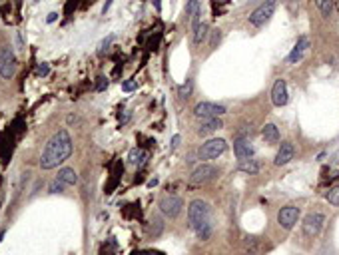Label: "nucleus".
Instances as JSON below:
<instances>
[{"mask_svg":"<svg viewBox=\"0 0 339 255\" xmlns=\"http://www.w3.org/2000/svg\"><path fill=\"white\" fill-rule=\"evenodd\" d=\"M70 154H72V138H70L66 130H60L46 144L44 152L40 156V167L42 169H52V167L66 162Z\"/></svg>","mask_w":339,"mask_h":255,"instance_id":"1","label":"nucleus"},{"mask_svg":"<svg viewBox=\"0 0 339 255\" xmlns=\"http://www.w3.org/2000/svg\"><path fill=\"white\" fill-rule=\"evenodd\" d=\"M188 221L190 228L196 230L198 237L205 241L212 235V225H210V206L202 200H194L188 208Z\"/></svg>","mask_w":339,"mask_h":255,"instance_id":"2","label":"nucleus"},{"mask_svg":"<svg viewBox=\"0 0 339 255\" xmlns=\"http://www.w3.org/2000/svg\"><path fill=\"white\" fill-rule=\"evenodd\" d=\"M275 8H277V0H264V2L249 14V24H251V26H264V24L273 16Z\"/></svg>","mask_w":339,"mask_h":255,"instance_id":"3","label":"nucleus"},{"mask_svg":"<svg viewBox=\"0 0 339 255\" xmlns=\"http://www.w3.org/2000/svg\"><path fill=\"white\" fill-rule=\"evenodd\" d=\"M16 74V54L12 48L2 46L0 48V76L4 80H10Z\"/></svg>","mask_w":339,"mask_h":255,"instance_id":"4","label":"nucleus"},{"mask_svg":"<svg viewBox=\"0 0 339 255\" xmlns=\"http://www.w3.org/2000/svg\"><path fill=\"white\" fill-rule=\"evenodd\" d=\"M74 184H78V174L72 167H62L58 172V178L48 186V191L50 193H60L64 187L74 186Z\"/></svg>","mask_w":339,"mask_h":255,"instance_id":"5","label":"nucleus"},{"mask_svg":"<svg viewBox=\"0 0 339 255\" xmlns=\"http://www.w3.org/2000/svg\"><path fill=\"white\" fill-rule=\"evenodd\" d=\"M226 150H227L226 139L212 138V139H207L202 148H200V158H202V160H216V158L222 156Z\"/></svg>","mask_w":339,"mask_h":255,"instance_id":"6","label":"nucleus"},{"mask_svg":"<svg viewBox=\"0 0 339 255\" xmlns=\"http://www.w3.org/2000/svg\"><path fill=\"white\" fill-rule=\"evenodd\" d=\"M227 110L226 106H222V104H214V102H200V104H196V108H194V114L198 118H202V120H207V118H220L224 116Z\"/></svg>","mask_w":339,"mask_h":255,"instance_id":"7","label":"nucleus"},{"mask_svg":"<svg viewBox=\"0 0 339 255\" xmlns=\"http://www.w3.org/2000/svg\"><path fill=\"white\" fill-rule=\"evenodd\" d=\"M158 208L166 217H178L181 208H184V202H181L180 197H176V195H164L160 200Z\"/></svg>","mask_w":339,"mask_h":255,"instance_id":"8","label":"nucleus"},{"mask_svg":"<svg viewBox=\"0 0 339 255\" xmlns=\"http://www.w3.org/2000/svg\"><path fill=\"white\" fill-rule=\"evenodd\" d=\"M323 223H325V215L323 213H309L303 219V233L307 237H316L317 233L321 232Z\"/></svg>","mask_w":339,"mask_h":255,"instance_id":"9","label":"nucleus"},{"mask_svg":"<svg viewBox=\"0 0 339 255\" xmlns=\"http://www.w3.org/2000/svg\"><path fill=\"white\" fill-rule=\"evenodd\" d=\"M299 219V208L295 206H288V208H281L277 213V223L283 228V230H292Z\"/></svg>","mask_w":339,"mask_h":255,"instance_id":"10","label":"nucleus"},{"mask_svg":"<svg viewBox=\"0 0 339 255\" xmlns=\"http://www.w3.org/2000/svg\"><path fill=\"white\" fill-rule=\"evenodd\" d=\"M216 176H218V169H216L214 165L202 163V165H198V167L192 172V176H190V182H192V184H205V182L214 180Z\"/></svg>","mask_w":339,"mask_h":255,"instance_id":"11","label":"nucleus"},{"mask_svg":"<svg viewBox=\"0 0 339 255\" xmlns=\"http://www.w3.org/2000/svg\"><path fill=\"white\" fill-rule=\"evenodd\" d=\"M288 100H290V96H288V84H285L283 78H279V80H275V84L271 88V102L281 108V106L288 104Z\"/></svg>","mask_w":339,"mask_h":255,"instance_id":"12","label":"nucleus"},{"mask_svg":"<svg viewBox=\"0 0 339 255\" xmlns=\"http://www.w3.org/2000/svg\"><path fill=\"white\" fill-rule=\"evenodd\" d=\"M295 156V148L292 141H283L281 146H279V150H277V154H275V160L273 163L275 165H285V163H290L294 160Z\"/></svg>","mask_w":339,"mask_h":255,"instance_id":"13","label":"nucleus"},{"mask_svg":"<svg viewBox=\"0 0 339 255\" xmlns=\"http://www.w3.org/2000/svg\"><path fill=\"white\" fill-rule=\"evenodd\" d=\"M233 154H236V158L238 160H249L251 156H253V146H251V141L248 138H240L236 139V144H233Z\"/></svg>","mask_w":339,"mask_h":255,"instance_id":"14","label":"nucleus"},{"mask_svg":"<svg viewBox=\"0 0 339 255\" xmlns=\"http://www.w3.org/2000/svg\"><path fill=\"white\" fill-rule=\"evenodd\" d=\"M307 48H309V38H307V36H299V40L295 42L292 54L288 56V62H290V64H297V62L303 58V54L307 52Z\"/></svg>","mask_w":339,"mask_h":255,"instance_id":"15","label":"nucleus"},{"mask_svg":"<svg viewBox=\"0 0 339 255\" xmlns=\"http://www.w3.org/2000/svg\"><path fill=\"white\" fill-rule=\"evenodd\" d=\"M222 128V120L220 118H207V120H202L200 128H198V134H212L216 130Z\"/></svg>","mask_w":339,"mask_h":255,"instance_id":"16","label":"nucleus"},{"mask_svg":"<svg viewBox=\"0 0 339 255\" xmlns=\"http://www.w3.org/2000/svg\"><path fill=\"white\" fill-rule=\"evenodd\" d=\"M262 136L268 144H277L279 141V130L275 124H266L264 130H262Z\"/></svg>","mask_w":339,"mask_h":255,"instance_id":"17","label":"nucleus"},{"mask_svg":"<svg viewBox=\"0 0 339 255\" xmlns=\"http://www.w3.org/2000/svg\"><path fill=\"white\" fill-rule=\"evenodd\" d=\"M316 6L319 8L321 16L329 18L333 14V8H335V0H316Z\"/></svg>","mask_w":339,"mask_h":255,"instance_id":"18","label":"nucleus"},{"mask_svg":"<svg viewBox=\"0 0 339 255\" xmlns=\"http://www.w3.org/2000/svg\"><path fill=\"white\" fill-rule=\"evenodd\" d=\"M128 160H130V163H134V165H144L146 163V160H148V154L142 150V148H134L132 152H130V156H128Z\"/></svg>","mask_w":339,"mask_h":255,"instance_id":"19","label":"nucleus"},{"mask_svg":"<svg viewBox=\"0 0 339 255\" xmlns=\"http://www.w3.org/2000/svg\"><path fill=\"white\" fill-rule=\"evenodd\" d=\"M259 163L255 162V160H244V162L240 163V172H244V174H249V176H253V174H257L259 172Z\"/></svg>","mask_w":339,"mask_h":255,"instance_id":"20","label":"nucleus"},{"mask_svg":"<svg viewBox=\"0 0 339 255\" xmlns=\"http://www.w3.org/2000/svg\"><path fill=\"white\" fill-rule=\"evenodd\" d=\"M205 36H207V24L200 22V26L194 30V42H196V44H200Z\"/></svg>","mask_w":339,"mask_h":255,"instance_id":"21","label":"nucleus"},{"mask_svg":"<svg viewBox=\"0 0 339 255\" xmlns=\"http://www.w3.org/2000/svg\"><path fill=\"white\" fill-rule=\"evenodd\" d=\"M327 202L331 204V206H339V186H335V187H331L329 191H327Z\"/></svg>","mask_w":339,"mask_h":255,"instance_id":"22","label":"nucleus"},{"mask_svg":"<svg viewBox=\"0 0 339 255\" xmlns=\"http://www.w3.org/2000/svg\"><path fill=\"white\" fill-rule=\"evenodd\" d=\"M192 88H194V84H192V80H186V84L180 88V98H188L190 94H192Z\"/></svg>","mask_w":339,"mask_h":255,"instance_id":"23","label":"nucleus"},{"mask_svg":"<svg viewBox=\"0 0 339 255\" xmlns=\"http://www.w3.org/2000/svg\"><path fill=\"white\" fill-rule=\"evenodd\" d=\"M110 44H112V36H108L106 40H102V42H100V46H98V54L102 56V54L108 50V46H110Z\"/></svg>","mask_w":339,"mask_h":255,"instance_id":"24","label":"nucleus"},{"mask_svg":"<svg viewBox=\"0 0 339 255\" xmlns=\"http://www.w3.org/2000/svg\"><path fill=\"white\" fill-rule=\"evenodd\" d=\"M220 40H222V32H220V30H214V32H212V44H210V46L216 48L220 44Z\"/></svg>","mask_w":339,"mask_h":255,"instance_id":"25","label":"nucleus"},{"mask_svg":"<svg viewBox=\"0 0 339 255\" xmlns=\"http://www.w3.org/2000/svg\"><path fill=\"white\" fill-rule=\"evenodd\" d=\"M152 223H154V228H156V230H154V237H156V235H160L162 230H164V223H162V219H160V217H154V219H152Z\"/></svg>","mask_w":339,"mask_h":255,"instance_id":"26","label":"nucleus"},{"mask_svg":"<svg viewBox=\"0 0 339 255\" xmlns=\"http://www.w3.org/2000/svg\"><path fill=\"white\" fill-rule=\"evenodd\" d=\"M124 92H132V90H136L138 88V82L136 80H128V82H124Z\"/></svg>","mask_w":339,"mask_h":255,"instance_id":"27","label":"nucleus"},{"mask_svg":"<svg viewBox=\"0 0 339 255\" xmlns=\"http://www.w3.org/2000/svg\"><path fill=\"white\" fill-rule=\"evenodd\" d=\"M36 72H38V74H40V76H46V74H48V64H40V66H38V70H36Z\"/></svg>","mask_w":339,"mask_h":255,"instance_id":"28","label":"nucleus"},{"mask_svg":"<svg viewBox=\"0 0 339 255\" xmlns=\"http://www.w3.org/2000/svg\"><path fill=\"white\" fill-rule=\"evenodd\" d=\"M132 255H164L162 251H134Z\"/></svg>","mask_w":339,"mask_h":255,"instance_id":"29","label":"nucleus"},{"mask_svg":"<svg viewBox=\"0 0 339 255\" xmlns=\"http://www.w3.org/2000/svg\"><path fill=\"white\" fill-rule=\"evenodd\" d=\"M114 0H106V4H104V8H102V14H106L108 10H110V6H112Z\"/></svg>","mask_w":339,"mask_h":255,"instance_id":"30","label":"nucleus"},{"mask_svg":"<svg viewBox=\"0 0 339 255\" xmlns=\"http://www.w3.org/2000/svg\"><path fill=\"white\" fill-rule=\"evenodd\" d=\"M106 86H108V82H106L104 78H100V84H98V90H104Z\"/></svg>","mask_w":339,"mask_h":255,"instance_id":"31","label":"nucleus"},{"mask_svg":"<svg viewBox=\"0 0 339 255\" xmlns=\"http://www.w3.org/2000/svg\"><path fill=\"white\" fill-rule=\"evenodd\" d=\"M178 144H180V136H174V138H172V148H176Z\"/></svg>","mask_w":339,"mask_h":255,"instance_id":"32","label":"nucleus"},{"mask_svg":"<svg viewBox=\"0 0 339 255\" xmlns=\"http://www.w3.org/2000/svg\"><path fill=\"white\" fill-rule=\"evenodd\" d=\"M56 16H58V14H56V12H52V14H48V22H54V20H56Z\"/></svg>","mask_w":339,"mask_h":255,"instance_id":"33","label":"nucleus"},{"mask_svg":"<svg viewBox=\"0 0 339 255\" xmlns=\"http://www.w3.org/2000/svg\"><path fill=\"white\" fill-rule=\"evenodd\" d=\"M2 237H4V232H2V233H0V241H2Z\"/></svg>","mask_w":339,"mask_h":255,"instance_id":"34","label":"nucleus"}]
</instances>
